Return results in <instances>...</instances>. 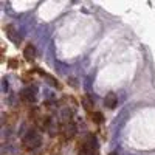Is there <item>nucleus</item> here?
I'll return each instance as SVG.
<instances>
[{
  "instance_id": "f257e3e1",
  "label": "nucleus",
  "mask_w": 155,
  "mask_h": 155,
  "mask_svg": "<svg viewBox=\"0 0 155 155\" xmlns=\"http://www.w3.org/2000/svg\"><path fill=\"white\" fill-rule=\"evenodd\" d=\"M41 144H42V138L36 130H30L25 134V137H23V147L25 149L33 150V149H37Z\"/></svg>"
},
{
  "instance_id": "7ed1b4c3",
  "label": "nucleus",
  "mask_w": 155,
  "mask_h": 155,
  "mask_svg": "<svg viewBox=\"0 0 155 155\" xmlns=\"http://www.w3.org/2000/svg\"><path fill=\"white\" fill-rule=\"evenodd\" d=\"M104 104H106V107H109V109H115V107H116V104H118V99H116V95H115L113 92H110V93L106 95Z\"/></svg>"
},
{
  "instance_id": "1a4fd4ad",
  "label": "nucleus",
  "mask_w": 155,
  "mask_h": 155,
  "mask_svg": "<svg viewBox=\"0 0 155 155\" xmlns=\"http://www.w3.org/2000/svg\"><path fill=\"white\" fill-rule=\"evenodd\" d=\"M93 121H95L96 124H99V123H102V115H101L99 112H96V113H93Z\"/></svg>"
},
{
  "instance_id": "0eeeda50",
  "label": "nucleus",
  "mask_w": 155,
  "mask_h": 155,
  "mask_svg": "<svg viewBox=\"0 0 155 155\" xmlns=\"http://www.w3.org/2000/svg\"><path fill=\"white\" fill-rule=\"evenodd\" d=\"M82 102H84L85 110H90V109L93 107V101H92V98H88V96H84L82 98Z\"/></svg>"
},
{
  "instance_id": "39448f33",
  "label": "nucleus",
  "mask_w": 155,
  "mask_h": 155,
  "mask_svg": "<svg viewBox=\"0 0 155 155\" xmlns=\"http://www.w3.org/2000/svg\"><path fill=\"white\" fill-rule=\"evenodd\" d=\"M74 134H76V126L73 123H70V124H67L65 127H64V137H65L67 140L73 138Z\"/></svg>"
},
{
  "instance_id": "9b49d317",
  "label": "nucleus",
  "mask_w": 155,
  "mask_h": 155,
  "mask_svg": "<svg viewBox=\"0 0 155 155\" xmlns=\"http://www.w3.org/2000/svg\"><path fill=\"white\" fill-rule=\"evenodd\" d=\"M109 155H118V152H115V150H113V152H110Z\"/></svg>"
},
{
  "instance_id": "9d476101",
  "label": "nucleus",
  "mask_w": 155,
  "mask_h": 155,
  "mask_svg": "<svg viewBox=\"0 0 155 155\" xmlns=\"http://www.w3.org/2000/svg\"><path fill=\"white\" fill-rule=\"evenodd\" d=\"M9 64H11V67H17V61H9Z\"/></svg>"
},
{
  "instance_id": "6e6552de",
  "label": "nucleus",
  "mask_w": 155,
  "mask_h": 155,
  "mask_svg": "<svg viewBox=\"0 0 155 155\" xmlns=\"http://www.w3.org/2000/svg\"><path fill=\"white\" fill-rule=\"evenodd\" d=\"M6 33L12 39V42H17V36H14V27H12V25H9V27L6 28Z\"/></svg>"
},
{
  "instance_id": "f03ea898",
  "label": "nucleus",
  "mask_w": 155,
  "mask_h": 155,
  "mask_svg": "<svg viewBox=\"0 0 155 155\" xmlns=\"http://www.w3.org/2000/svg\"><path fill=\"white\" fill-rule=\"evenodd\" d=\"M20 98H22V101L33 104V102L36 101V93H34L33 88H23L22 92H20Z\"/></svg>"
},
{
  "instance_id": "423d86ee",
  "label": "nucleus",
  "mask_w": 155,
  "mask_h": 155,
  "mask_svg": "<svg viewBox=\"0 0 155 155\" xmlns=\"http://www.w3.org/2000/svg\"><path fill=\"white\" fill-rule=\"evenodd\" d=\"M23 54H25V59L27 61H33L36 58V48L33 45H27L23 50Z\"/></svg>"
},
{
  "instance_id": "20e7f679",
  "label": "nucleus",
  "mask_w": 155,
  "mask_h": 155,
  "mask_svg": "<svg viewBox=\"0 0 155 155\" xmlns=\"http://www.w3.org/2000/svg\"><path fill=\"white\" fill-rule=\"evenodd\" d=\"M93 153H95V141H92V143L88 141L87 144H84L81 147V150H79L78 155H93Z\"/></svg>"
}]
</instances>
